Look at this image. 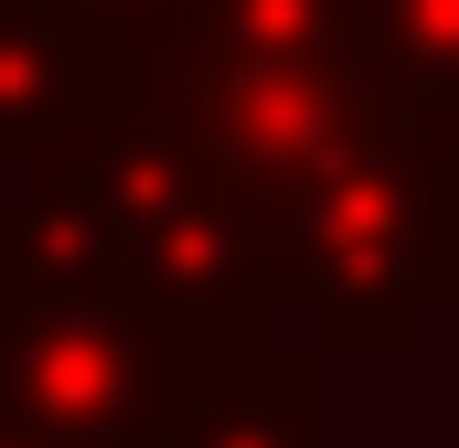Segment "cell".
<instances>
[{
    "instance_id": "1",
    "label": "cell",
    "mask_w": 459,
    "mask_h": 448,
    "mask_svg": "<svg viewBox=\"0 0 459 448\" xmlns=\"http://www.w3.org/2000/svg\"><path fill=\"white\" fill-rule=\"evenodd\" d=\"M11 214L43 256H65L86 289H108L117 310L160 321V332H256L267 321V278H256V235L214 193V171L139 108H75L54 139H32Z\"/></svg>"
},
{
    "instance_id": "2",
    "label": "cell",
    "mask_w": 459,
    "mask_h": 448,
    "mask_svg": "<svg viewBox=\"0 0 459 448\" xmlns=\"http://www.w3.org/2000/svg\"><path fill=\"white\" fill-rule=\"evenodd\" d=\"M267 310L289 299L321 352L395 363L459 310V117H374L332 171L246 203Z\"/></svg>"
},
{
    "instance_id": "3",
    "label": "cell",
    "mask_w": 459,
    "mask_h": 448,
    "mask_svg": "<svg viewBox=\"0 0 459 448\" xmlns=\"http://www.w3.org/2000/svg\"><path fill=\"white\" fill-rule=\"evenodd\" d=\"M182 332L117 310L0 203V438L22 448H160Z\"/></svg>"
},
{
    "instance_id": "4",
    "label": "cell",
    "mask_w": 459,
    "mask_h": 448,
    "mask_svg": "<svg viewBox=\"0 0 459 448\" xmlns=\"http://www.w3.org/2000/svg\"><path fill=\"white\" fill-rule=\"evenodd\" d=\"M117 108L160 117L225 193L235 214L267 193H299L310 171H332L352 139L374 128V97L352 86V65H235V75H128Z\"/></svg>"
},
{
    "instance_id": "5",
    "label": "cell",
    "mask_w": 459,
    "mask_h": 448,
    "mask_svg": "<svg viewBox=\"0 0 459 448\" xmlns=\"http://www.w3.org/2000/svg\"><path fill=\"white\" fill-rule=\"evenodd\" d=\"M160 448H332L321 363L256 332H182V395Z\"/></svg>"
},
{
    "instance_id": "6",
    "label": "cell",
    "mask_w": 459,
    "mask_h": 448,
    "mask_svg": "<svg viewBox=\"0 0 459 448\" xmlns=\"http://www.w3.org/2000/svg\"><path fill=\"white\" fill-rule=\"evenodd\" d=\"M235 65H352V0H160L117 43V86Z\"/></svg>"
},
{
    "instance_id": "7",
    "label": "cell",
    "mask_w": 459,
    "mask_h": 448,
    "mask_svg": "<svg viewBox=\"0 0 459 448\" xmlns=\"http://www.w3.org/2000/svg\"><path fill=\"white\" fill-rule=\"evenodd\" d=\"M108 97H117V43L97 22H75L65 0H0V171Z\"/></svg>"
},
{
    "instance_id": "8",
    "label": "cell",
    "mask_w": 459,
    "mask_h": 448,
    "mask_svg": "<svg viewBox=\"0 0 459 448\" xmlns=\"http://www.w3.org/2000/svg\"><path fill=\"white\" fill-rule=\"evenodd\" d=\"M352 86L395 117H459V0H352Z\"/></svg>"
},
{
    "instance_id": "9",
    "label": "cell",
    "mask_w": 459,
    "mask_h": 448,
    "mask_svg": "<svg viewBox=\"0 0 459 448\" xmlns=\"http://www.w3.org/2000/svg\"><path fill=\"white\" fill-rule=\"evenodd\" d=\"M65 11H75V22H97L108 43H128V32H139V22H150L160 0H65Z\"/></svg>"
},
{
    "instance_id": "10",
    "label": "cell",
    "mask_w": 459,
    "mask_h": 448,
    "mask_svg": "<svg viewBox=\"0 0 459 448\" xmlns=\"http://www.w3.org/2000/svg\"><path fill=\"white\" fill-rule=\"evenodd\" d=\"M0 448H22V438H0Z\"/></svg>"
}]
</instances>
